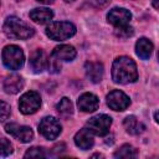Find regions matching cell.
<instances>
[{
    "mask_svg": "<svg viewBox=\"0 0 159 159\" xmlns=\"http://www.w3.org/2000/svg\"><path fill=\"white\" fill-rule=\"evenodd\" d=\"M111 124L112 118L107 114H97L87 120V128L97 135H106L109 132Z\"/></svg>",
    "mask_w": 159,
    "mask_h": 159,
    "instance_id": "obj_6",
    "label": "cell"
},
{
    "mask_svg": "<svg viewBox=\"0 0 159 159\" xmlns=\"http://www.w3.org/2000/svg\"><path fill=\"white\" fill-rule=\"evenodd\" d=\"M130 19H132V14L129 12V10H127L124 7H113L107 14L108 22L112 24L114 27L127 25L130 21Z\"/></svg>",
    "mask_w": 159,
    "mask_h": 159,
    "instance_id": "obj_10",
    "label": "cell"
},
{
    "mask_svg": "<svg viewBox=\"0 0 159 159\" xmlns=\"http://www.w3.org/2000/svg\"><path fill=\"white\" fill-rule=\"evenodd\" d=\"M76 34V26L68 21L51 22L46 27V35L55 41H63L72 37Z\"/></svg>",
    "mask_w": 159,
    "mask_h": 159,
    "instance_id": "obj_3",
    "label": "cell"
},
{
    "mask_svg": "<svg viewBox=\"0 0 159 159\" xmlns=\"http://www.w3.org/2000/svg\"><path fill=\"white\" fill-rule=\"evenodd\" d=\"M6 133L20 140L21 143H29L34 138V132L27 125H19L17 123H9L5 125Z\"/></svg>",
    "mask_w": 159,
    "mask_h": 159,
    "instance_id": "obj_9",
    "label": "cell"
},
{
    "mask_svg": "<svg viewBox=\"0 0 159 159\" xmlns=\"http://www.w3.org/2000/svg\"><path fill=\"white\" fill-rule=\"evenodd\" d=\"M98 104H99L98 97L89 92L81 94L77 101V106L82 112H94L98 108Z\"/></svg>",
    "mask_w": 159,
    "mask_h": 159,
    "instance_id": "obj_11",
    "label": "cell"
},
{
    "mask_svg": "<svg viewBox=\"0 0 159 159\" xmlns=\"http://www.w3.org/2000/svg\"><path fill=\"white\" fill-rule=\"evenodd\" d=\"M2 62L9 70H20L24 66L25 56L22 50L16 45H7L2 50Z\"/></svg>",
    "mask_w": 159,
    "mask_h": 159,
    "instance_id": "obj_4",
    "label": "cell"
},
{
    "mask_svg": "<svg viewBox=\"0 0 159 159\" xmlns=\"http://www.w3.org/2000/svg\"><path fill=\"white\" fill-rule=\"evenodd\" d=\"M36 1H39V2H42V4H51V2H53V0H36Z\"/></svg>",
    "mask_w": 159,
    "mask_h": 159,
    "instance_id": "obj_29",
    "label": "cell"
},
{
    "mask_svg": "<svg viewBox=\"0 0 159 159\" xmlns=\"http://www.w3.org/2000/svg\"><path fill=\"white\" fill-rule=\"evenodd\" d=\"M39 132L46 139H55L61 133V124L55 117H45L39 124Z\"/></svg>",
    "mask_w": 159,
    "mask_h": 159,
    "instance_id": "obj_7",
    "label": "cell"
},
{
    "mask_svg": "<svg viewBox=\"0 0 159 159\" xmlns=\"http://www.w3.org/2000/svg\"><path fill=\"white\" fill-rule=\"evenodd\" d=\"M47 68L51 73H57L60 70H61V63H60V60L56 58L52 53L50 56V58H47Z\"/></svg>",
    "mask_w": 159,
    "mask_h": 159,
    "instance_id": "obj_25",
    "label": "cell"
},
{
    "mask_svg": "<svg viewBox=\"0 0 159 159\" xmlns=\"http://www.w3.org/2000/svg\"><path fill=\"white\" fill-rule=\"evenodd\" d=\"M66 2H72V1H75V0H65Z\"/></svg>",
    "mask_w": 159,
    "mask_h": 159,
    "instance_id": "obj_31",
    "label": "cell"
},
{
    "mask_svg": "<svg viewBox=\"0 0 159 159\" xmlns=\"http://www.w3.org/2000/svg\"><path fill=\"white\" fill-rule=\"evenodd\" d=\"M30 19L37 24H47L52 20L53 12L47 7H36L30 11Z\"/></svg>",
    "mask_w": 159,
    "mask_h": 159,
    "instance_id": "obj_16",
    "label": "cell"
},
{
    "mask_svg": "<svg viewBox=\"0 0 159 159\" xmlns=\"http://www.w3.org/2000/svg\"><path fill=\"white\" fill-rule=\"evenodd\" d=\"M12 153V144L9 142V139L0 137V155L7 157Z\"/></svg>",
    "mask_w": 159,
    "mask_h": 159,
    "instance_id": "obj_23",
    "label": "cell"
},
{
    "mask_svg": "<svg viewBox=\"0 0 159 159\" xmlns=\"http://www.w3.org/2000/svg\"><path fill=\"white\" fill-rule=\"evenodd\" d=\"M52 149H53V152H55V155H60V154H61V152H62L63 149H66V147H65V144H63V143H60V144H56Z\"/></svg>",
    "mask_w": 159,
    "mask_h": 159,
    "instance_id": "obj_28",
    "label": "cell"
},
{
    "mask_svg": "<svg viewBox=\"0 0 159 159\" xmlns=\"http://www.w3.org/2000/svg\"><path fill=\"white\" fill-rule=\"evenodd\" d=\"M84 71L87 78L93 83H98L103 78V65L101 62H87L84 65Z\"/></svg>",
    "mask_w": 159,
    "mask_h": 159,
    "instance_id": "obj_14",
    "label": "cell"
},
{
    "mask_svg": "<svg viewBox=\"0 0 159 159\" xmlns=\"http://www.w3.org/2000/svg\"><path fill=\"white\" fill-rule=\"evenodd\" d=\"M17 1H20V0H17Z\"/></svg>",
    "mask_w": 159,
    "mask_h": 159,
    "instance_id": "obj_32",
    "label": "cell"
},
{
    "mask_svg": "<svg viewBox=\"0 0 159 159\" xmlns=\"http://www.w3.org/2000/svg\"><path fill=\"white\" fill-rule=\"evenodd\" d=\"M158 1L159 0H153V6H154V9H158L159 6H158Z\"/></svg>",
    "mask_w": 159,
    "mask_h": 159,
    "instance_id": "obj_30",
    "label": "cell"
},
{
    "mask_svg": "<svg viewBox=\"0 0 159 159\" xmlns=\"http://www.w3.org/2000/svg\"><path fill=\"white\" fill-rule=\"evenodd\" d=\"M94 140H93V135H92V132L88 129V128H82L80 129L76 135H75V144L82 149V150H87V149H91L92 145H93Z\"/></svg>",
    "mask_w": 159,
    "mask_h": 159,
    "instance_id": "obj_13",
    "label": "cell"
},
{
    "mask_svg": "<svg viewBox=\"0 0 159 159\" xmlns=\"http://www.w3.org/2000/svg\"><path fill=\"white\" fill-rule=\"evenodd\" d=\"M4 32L7 37L15 40H26L31 37L35 30L16 16H9L4 22Z\"/></svg>",
    "mask_w": 159,
    "mask_h": 159,
    "instance_id": "obj_2",
    "label": "cell"
},
{
    "mask_svg": "<svg viewBox=\"0 0 159 159\" xmlns=\"http://www.w3.org/2000/svg\"><path fill=\"white\" fill-rule=\"evenodd\" d=\"M107 104L113 111H124L129 107L130 99L124 92H122L119 89H114V91L108 93Z\"/></svg>",
    "mask_w": 159,
    "mask_h": 159,
    "instance_id": "obj_8",
    "label": "cell"
},
{
    "mask_svg": "<svg viewBox=\"0 0 159 159\" xmlns=\"http://www.w3.org/2000/svg\"><path fill=\"white\" fill-rule=\"evenodd\" d=\"M123 124H124L125 130H127L129 134H134V135L143 133V132H144V129H145L144 124H143V123H140V122H139L134 116H128V117H125V119H124Z\"/></svg>",
    "mask_w": 159,
    "mask_h": 159,
    "instance_id": "obj_19",
    "label": "cell"
},
{
    "mask_svg": "<svg viewBox=\"0 0 159 159\" xmlns=\"http://www.w3.org/2000/svg\"><path fill=\"white\" fill-rule=\"evenodd\" d=\"M111 0H89V2L96 7H104Z\"/></svg>",
    "mask_w": 159,
    "mask_h": 159,
    "instance_id": "obj_27",
    "label": "cell"
},
{
    "mask_svg": "<svg viewBox=\"0 0 159 159\" xmlns=\"http://www.w3.org/2000/svg\"><path fill=\"white\" fill-rule=\"evenodd\" d=\"M114 157L116 158H134L137 157V150L134 147L129 144H123L119 149L116 150Z\"/></svg>",
    "mask_w": 159,
    "mask_h": 159,
    "instance_id": "obj_21",
    "label": "cell"
},
{
    "mask_svg": "<svg viewBox=\"0 0 159 159\" xmlns=\"http://www.w3.org/2000/svg\"><path fill=\"white\" fill-rule=\"evenodd\" d=\"M30 67L34 72L40 73L47 67V56L43 50L37 48L30 56Z\"/></svg>",
    "mask_w": 159,
    "mask_h": 159,
    "instance_id": "obj_12",
    "label": "cell"
},
{
    "mask_svg": "<svg viewBox=\"0 0 159 159\" xmlns=\"http://www.w3.org/2000/svg\"><path fill=\"white\" fill-rule=\"evenodd\" d=\"M112 78L116 83L127 84L138 80V70L135 62L127 56H119L112 65Z\"/></svg>",
    "mask_w": 159,
    "mask_h": 159,
    "instance_id": "obj_1",
    "label": "cell"
},
{
    "mask_svg": "<svg viewBox=\"0 0 159 159\" xmlns=\"http://www.w3.org/2000/svg\"><path fill=\"white\" fill-rule=\"evenodd\" d=\"M57 112L63 116V117H68L73 113V104L72 102L67 98V97H63L58 103H57Z\"/></svg>",
    "mask_w": 159,
    "mask_h": 159,
    "instance_id": "obj_20",
    "label": "cell"
},
{
    "mask_svg": "<svg viewBox=\"0 0 159 159\" xmlns=\"http://www.w3.org/2000/svg\"><path fill=\"white\" fill-rule=\"evenodd\" d=\"M24 87V80L19 75H10L4 81V89L6 93L16 94L19 93Z\"/></svg>",
    "mask_w": 159,
    "mask_h": 159,
    "instance_id": "obj_15",
    "label": "cell"
},
{
    "mask_svg": "<svg viewBox=\"0 0 159 159\" xmlns=\"http://www.w3.org/2000/svg\"><path fill=\"white\" fill-rule=\"evenodd\" d=\"M47 154L43 148L41 147H32L25 153V158H45Z\"/></svg>",
    "mask_w": 159,
    "mask_h": 159,
    "instance_id": "obj_24",
    "label": "cell"
},
{
    "mask_svg": "<svg viewBox=\"0 0 159 159\" xmlns=\"http://www.w3.org/2000/svg\"><path fill=\"white\" fill-rule=\"evenodd\" d=\"M41 106V97L35 91H29L20 97L19 108L24 114H34Z\"/></svg>",
    "mask_w": 159,
    "mask_h": 159,
    "instance_id": "obj_5",
    "label": "cell"
},
{
    "mask_svg": "<svg viewBox=\"0 0 159 159\" xmlns=\"http://www.w3.org/2000/svg\"><path fill=\"white\" fill-rule=\"evenodd\" d=\"M135 52L142 60H149L153 53V43L150 40L142 37L135 43Z\"/></svg>",
    "mask_w": 159,
    "mask_h": 159,
    "instance_id": "obj_17",
    "label": "cell"
},
{
    "mask_svg": "<svg viewBox=\"0 0 159 159\" xmlns=\"http://www.w3.org/2000/svg\"><path fill=\"white\" fill-rule=\"evenodd\" d=\"M114 34L116 36L120 37V39H128L133 34H134V30L132 26H129L128 24L127 25H122V26H117L114 29Z\"/></svg>",
    "mask_w": 159,
    "mask_h": 159,
    "instance_id": "obj_22",
    "label": "cell"
},
{
    "mask_svg": "<svg viewBox=\"0 0 159 159\" xmlns=\"http://www.w3.org/2000/svg\"><path fill=\"white\" fill-rule=\"evenodd\" d=\"M10 113H11L10 106L6 102L0 101V122H4L5 119H7L10 117Z\"/></svg>",
    "mask_w": 159,
    "mask_h": 159,
    "instance_id": "obj_26",
    "label": "cell"
},
{
    "mask_svg": "<svg viewBox=\"0 0 159 159\" xmlns=\"http://www.w3.org/2000/svg\"><path fill=\"white\" fill-rule=\"evenodd\" d=\"M52 55L60 61H72L76 57V50L73 46L70 45H60L55 47Z\"/></svg>",
    "mask_w": 159,
    "mask_h": 159,
    "instance_id": "obj_18",
    "label": "cell"
}]
</instances>
